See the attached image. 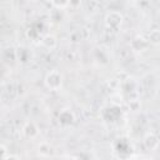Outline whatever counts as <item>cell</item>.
Segmentation results:
<instances>
[{
  "mask_svg": "<svg viewBox=\"0 0 160 160\" xmlns=\"http://www.w3.org/2000/svg\"><path fill=\"white\" fill-rule=\"evenodd\" d=\"M45 85L50 90H59L62 85V75L58 70H50L44 80Z\"/></svg>",
  "mask_w": 160,
  "mask_h": 160,
  "instance_id": "cell-1",
  "label": "cell"
},
{
  "mask_svg": "<svg viewBox=\"0 0 160 160\" xmlns=\"http://www.w3.org/2000/svg\"><path fill=\"white\" fill-rule=\"evenodd\" d=\"M122 15L120 11H116V10H112V11H109L105 16V24L108 28H110V30H118L121 24H122Z\"/></svg>",
  "mask_w": 160,
  "mask_h": 160,
  "instance_id": "cell-2",
  "label": "cell"
},
{
  "mask_svg": "<svg viewBox=\"0 0 160 160\" xmlns=\"http://www.w3.org/2000/svg\"><path fill=\"white\" fill-rule=\"evenodd\" d=\"M21 131H22V135H24L25 138L30 139V140L36 139V138L39 136V132H40L38 125H36L34 121H26V122L24 124Z\"/></svg>",
  "mask_w": 160,
  "mask_h": 160,
  "instance_id": "cell-3",
  "label": "cell"
},
{
  "mask_svg": "<svg viewBox=\"0 0 160 160\" xmlns=\"http://www.w3.org/2000/svg\"><path fill=\"white\" fill-rule=\"evenodd\" d=\"M38 154L41 158H50V156H52L55 154V149H54V146L50 142L41 141L38 145Z\"/></svg>",
  "mask_w": 160,
  "mask_h": 160,
  "instance_id": "cell-4",
  "label": "cell"
},
{
  "mask_svg": "<svg viewBox=\"0 0 160 160\" xmlns=\"http://www.w3.org/2000/svg\"><path fill=\"white\" fill-rule=\"evenodd\" d=\"M149 46V41L148 39H144L142 36H135L131 40V48L135 51H144L146 50Z\"/></svg>",
  "mask_w": 160,
  "mask_h": 160,
  "instance_id": "cell-5",
  "label": "cell"
},
{
  "mask_svg": "<svg viewBox=\"0 0 160 160\" xmlns=\"http://www.w3.org/2000/svg\"><path fill=\"white\" fill-rule=\"evenodd\" d=\"M144 145L149 150H156L159 146V138L154 132H148L144 136Z\"/></svg>",
  "mask_w": 160,
  "mask_h": 160,
  "instance_id": "cell-6",
  "label": "cell"
},
{
  "mask_svg": "<svg viewBox=\"0 0 160 160\" xmlns=\"http://www.w3.org/2000/svg\"><path fill=\"white\" fill-rule=\"evenodd\" d=\"M41 44H42L46 49L52 50V49H55V48L58 46V40H56V38H55L54 35L48 34V35H45V36L41 39Z\"/></svg>",
  "mask_w": 160,
  "mask_h": 160,
  "instance_id": "cell-7",
  "label": "cell"
},
{
  "mask_svg": "<svg viewBox=\"0 0 160 160\" xmlns=\"http://www.w3.org/2000/svg\"><path fill=\"white\" fill-rule=\"evenodd\" d=\"M148 41L149 44H152V45H160V30L159 29L151 30L148 35Z\"/></svg>",
  "mask_w": 160,
  "mask_h": 160,
  "instance_id": "cell-8",
  "label": "cell"
},
{
  "mask_svg": "<svg viewBox=\"0 0 160 160\" xmlns=\"http://www.w3.org/2000/svg\"><path fill=\"white\" fill-rule=\"evenodd\" d=\"M51 5L55 6L56 9L62 10V9H65L66 6H70L71 2H70V1H51Z\"/></svg>",
  "mask_w": 160,
  "mask_h": 160,
  "instance_id": "cell-9",
  "label": "cell"
},
{
  "mask_svg": "<svg viewBox=\"0 0 160 160\" xmlns=\"http://www.w3.org/2000/svg\"><path fill=\"white\" fill-rule=\"evenodd\" d=\"M76 35L81 36L80 31H74V32H71V35H70V40H71L72 42H79V41H80V39H81V38H76Z\"/></svg>",
  "mask_w": 160,
  "mask_h": 160,
  "instance_id": "cell-10",
  "label": "cell"
},
{
  "mask_svg": "<svg viewBox=\"0 0 160 160\" xmlns=\"http://www.w3.org/2000/svg\"><path fill=\"white\" fill-rule=\"evenodd\" d=\"M0 149H1V155H2V159L4 158H6L9 154H8V149H6V146L5 145H1L0 146Z\"/></svg>",
  "mask_w": 160,
  "mask_h": 160,
  "instance_id": "cell-11",
  "label": "cell"
},
{
  "mask_svg": "<svg viewBox=\"0 0 160 160\" xmlns=\"http://www.w3.org/2000/svg\"><path fill=\"white\" fill-rule=\"evenodd\" d=\"M2 160H20V158L19 156H16V155H12V154H9L6 158H4Z\"/></svg>",
  "mask_w": 160,
  "mask_h": 160,
  "instance_id": "cell-12",
  "label": "cell"
}]
</instances>
